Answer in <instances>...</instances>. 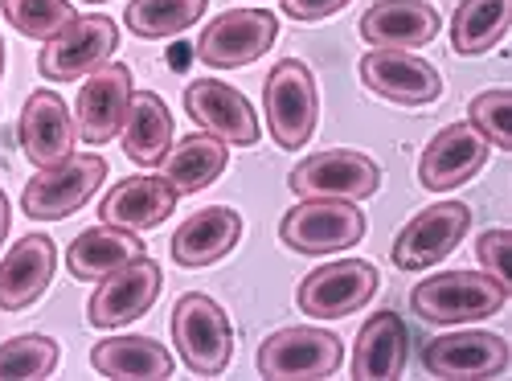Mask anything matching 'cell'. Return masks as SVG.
I'll return each instance as SVG.
<instances>
[{"instance_id":"6da1fadb","label":"cell","mask_w":512,"mask_h":381,"mask_svg":"<svg viewBox=\"0 0 512 381\" xmlns=\"http://www.w3.org/2000/svg\"><path fill=\"white\" fill-rule=\"evenodd\" d=\"M504 300H508V291L488 271H443V275L422 279L410 291L414 316L439 328L488 320L504 308Z\"/></svg>"},{"instance_id":"7a4b0ae2","label":"cell","mask_w":512,"mask_h":381,"mask_svg":"<svg viewBox=\"0 0 512 381\" xmlns=\"http://www.w3.org/2000/svg\"><path fill=\"white\" fill-rule=\"evenodd\" d=\"M263 103L271 136L283 152H300L320 119V95H316V74L300 58H283L267 82H263Z\"/></svg>"},{"instance_id":"3957f363","label":"cell","mask_w":512,"mask_h":381,"mask_svg":"<svg viewBox=\"0 0 512 381\" xmlns=\"http://www.w3.org/2000/svg\"><path fill=\"white\" fill-rule=\"evenodd\" d=\"M173 341L181 361L197 373V377H218L226 373L230 357H234V328L230 316L222 312L218 300H209L201 291H189L173 308Z\"/></svg>"},{"instance_id":"277c9868","label":"cell","mask_w":512,"mask_h":381,"mask_svg":"<svg viewBox=\"0 0 512 381\" xmlns=\"http://www.w3.org/2000/svg\"><path fill=\"white\" fill-rule=\"evenodd\" d=\"M107 181V160L99 156H66L62 164L37 168V177L21 193V209L33 222H62L87 205Z\"/></svg>"},{"instance_id":"5b68a950","label":"cell","mask_w":512,"mask_h":381,"mask_svg":"<svg viewBox=\"0 0 512 381\" xmlns=\"http://www.w3.org/2000/svg\"><path fill=\"white\" fill-rule=\"evenodd\" d=\"M283 246L300 250V254H332V250H349L365 238V214L357 201H340V197H304L295 209H287L279 222Z\"/></svg>"},{"instance_id":"8992f818","label":"cell","mask_w":512,"mask_h":381,"mask_svg":"<svg viewBox=\"0 0 512 381\" xmlns=\"http://www.w3.org/2000/svg\"><path fill=\"white\" fill-rule=\"evenodd\" d=\"M345 361V345L328 328H279L259 345V373L267 381H320Z\"/></svg>"},{"instance_id":"52a82bcc","label":"cell","mask_w":512,"mask_h":381,"mask_svg":"<svg viewBox=\"0 0 512 381\" xmlns=\"http://www.w3.org/2000/svg\"><path fill=\"white\" fill-rule=\"evenodd\" d=\"M119 50V25L103 13L74 17L58 37L46 41V50L37 54V70L50 82H78L82 74H95L99 66L111 62Z\"/></svg>"},{"instance_id":"ba28073f","label":"cell","mask_w":512,"mask_h":381,"mask_svg":"<svg viewBox=\"0 0 512 381\" xmlns=\"http://www.w3.org/2000/svg\"><path fill=\"white\" fill-rule=\"evenodd\" d=\"M467 230H472V209H467L463 201H435L402 226V234L394 238L390 259H394L398 271L435 267L463 242Z\"/></svg>"},{"instance_id":"9c48e42d","label":"cell","mask_w":512,"mask_h":381,"mask_svg":"<svg viewBox=\"0 0 512 381\" xmlns=\"http://www.w3.org/2000/svg\"><path fill=\"white\" fill-rule=\"evenodd\" d=\"M279 37V21L267 9H230L213 17L197 37V58L218 70H238L259 62Z\"/></svg>"},{"instance_id":"30bf717a","label":"cell","mask_w":512,"mask_h":381,"mask_svg":"<svg viewBox=\"0 0 512 381\" xmlns=\"http://www.w3.org/2000/svg\"><path fill=\"white\" fill-rule=\"evenodd\" d=\"M295 197H340V201H361L373 197L381 185V168L365 152L349 148H328L308 160H300L287 177Z\"/></svg>"},{"instance_id":"8fae6325","label":"cell","mask_w":512,"mask_h":381,"mask_svg":"<svg viewBox=\"0 0 512 381\" xmlns=\"http://www.w3.org/2000/svg\"><path fill=\"white\" fill-rule=\"evenodd\" d=\"M512 361V349L504 336L484 332V328H463V332H447L435 336L431 345L422 349V365L431 377L443 381H480V377H500Z\"/></svg>"},{"instance_id":"7c38bea8","label":"cell","mask_w":512,"mask_h":381,"mask_svg":"<svg viewBox=\"0 0 512 381\" xmlns=\"http://www.w3.org/2000/svg\"><path fill=\"white\" fill-rule=\"evenodd\" d=\"M377 267L365 259H349V263H324L316 267L300 291H295V304L300 312H308L312 320H340L357 308H365L377 295Z\"/></svg>"},{"instance_id":"4fadbf2b","label":"cell","mask_w":512,"mask_h":381,"mask_svg":"<svg viewBox=\"0 0 512 381\" xmlns=\"http://www.w3.org/2000/svg\"><path fill=\"white\" fill-rule=\"evenodd\" d=\"M160 267L148 259H132L123 263L119 271H111L107 279H99V291L91 295V308H87V320L95 328H127L136 324L144 312H152L156 295H160Z\"/></svg>"},{"instance_id":"5bb4252c","label":"cell","mask_w":512,"mask_h":381,"mask_svg":"<svg viewBox=\"0 0 512 381\" xmlns=\"http://www.w3.org/2000/svg\"><path fill=\"white\" fill-rule=\"evenodd\" d=\"M185 111L201 132L218 136L222 144H238V148L259 144V115H254V107L242 99V91L230 87V82H218V78L189 82Z\"/></svg>"},{"instance_id":"9a60e30c","label":"cell","mask_w":512,"mask_h":381,"mask_svg":"<svg viewBox=\"0 0 512 381\" xmlns=\"http://www.w3.org/2000/svg\"><path fill=\"white\" fill-rule=\"evenodd\" d=\"M361 82L390 103L422 107L443 95V78L431 62L414 58L410 50H369L361 58Z\"/></svg>"},{"instance_id":"2e32d148","label":"cell","mask_w":512,"mask_h":381,"mask_svg":"<svg viewBox=\"0 0 512 381\" xmlns=\"http://www.w3.org/2000/svg\"><path fill=\"white\" fill-rule=\"evenodd\" d=\"M488 140L476 132L472 123H447L443 132L426 144L418 160V181L431 193H447L472 181L480 168L488 164Z\"/></svg>"},{"instance_id":"e0dca14e","label":"cell","mask_w":512,"mask_h":381,"mask_svg":"<svg viewBox=\"0 0 512 381\" xmlns=\"http://www.w3.org/2000/svg\"><path fill=\"white\" fill-rule=\"evenodd\" d=\"M132 70L127 66H99L78 91L74 127L87 144H111L123 132L127 107H132Z\"/></svg>"},{"instance_id":"ac0fdd59","label":"cell","mask_w":512,"mask_h":381,"mask_svg":"<svg viewBox=\"0 0 512 381\" xmlns=\"http://www.w3.org/2000/svg\"><path fill=\"white\" fill-rule=\"evenodd\" d=\"M74 136H78L74 115L54 91H33L25 99L17 140L37 168H50V164H62L66 156H74Z\"/></svg>"},{"instance_id":"d6986e66","label":"cell","mask_w":512,"mask_h":381,"mask_svg":"<svg viewBox=\"0 0 512 381\" xmlns=\"http://www.w3.org/2000/svg\"><path fill=\"white\" fill-rule=\"evenodd\" d=\"M357 29L373 50H422L439 37V13L426 0H377Z\"/></svg>"},{"instance_id":"ffe728a7","label":"cell","mask_w":512,"mask_h":381,"mask_svg":"<svg viewBox=\"0 0 512 381\" xmlns=\"http://www.w3.org/2000/svg\"><path fill=\"white\" fill-rule=\"evenodd\" d=\"M58 267V246L50 234H25L0 263V308L21 312L37 295H46Z\"/></svg>"},{"instance_id":"44dd1931","label":"cell","mask_w":512,"mask_h":381,"mask_svg":"<svg viewBox=\"0 0 512 381\" xmlns=\"http://www.w3.org/2000/svg\"><path fill=\"white\" fill-rule=\"evenodd\" d=\"M177 197L181 193L156 173L127 177L99 201V218L119 230H152L177 209Z\"/></svg>"},{"instance_id":"7402d4cb","label":"cell","mask_w":512,"mask_h":381,"mask_svg":"<svg viewBox=\"0 0 512 381\" xmlns=\"http://www.w3.org/2000/svg\"><path fill=\"white\" fill-rule=\"evenodd\" d=\"M410 332L398 312H373L353 345V377L357 381H398L406 373Z\"/></svg>"},{"instance_id":"603a6c76","label":"cell","mask_w":512,"mask_h":381,"mask_svg":"<svg viewBox=\"0 0 512 381\" xmlns=\"http://www.w3.org/2000/svg\"><path fill=\"white\" fill-rule=\"evenodd\" d=\"M242 238V214L230 205H209L197 209L193 218L181 222V230L173 234V259L177 267H209L226 259V254L238 246Z\"/></svg>"},{"instance_id":"cb8c5ba5","label":"cell","mask_w":512,"mask_h":381,"mask_svg":"<svg viewBox=\"0 0 512 381\" xmlns=\"http://www.w3.org/2000/svg\"><path fill=\"white\" fill-rule=\"evenodd\" d=\"M144 259V242L136 230H119V226H95V230H82L70 250H66V267L74 279L82 283H99L111 271H119L123 263Z\"/></svg>"},{"instance_id":"d4e9b609","label":"cell","mask_w":512,"mask_h":381,"mask_svg":"<svg viewBox=\"0 0 512 381\" xmlns=\"http://www.w3.org/2000/svg\"><path fill=\"white\" fill-rule=\"evenodd\" d=\"M95 373L111 381H164L173 377V357L152 336H107L91 349Z\"/></svg>"},{"instance_id":"484cf974","label":"cell","mask_w":512,"mask_h":381,"mask_svg":"<svg viewBox=\"0 0 512 381\" xmlns=\"http://www.w3.org/2000/svg\"><path fill=\"white\" fill-rule=\"evenodd\" d=\"M119 136H123V152L136 164H144V168L164 164L168 148H173V115H168L164 99L152 91L132 95V107H127Z\"/></svg>"},{"instance_id":"4316f807","label":"cell","mask_w":512,"mask_h":381,"mask_svg":"<svg viewBox=\"0 0 512 381\" xmlns=\"http://www.w3.org/2000/svg\"><path fill=\"white\" fill-rule=\"evenodd\" d=\"M230 164V152L218 136L209 132H197V136H185L177 148H168L164 156V181L173 185L181 197L189 193H201L205 185H213Z\"/></svg>"},{"instance_id":"83f0119b","label":"cell","mask_w":512,"mask_h":381,"mask_svg":"<svg viewBox=\"0 0 512 381\" xmlns=\"http://www.w3.org/2000/svg\"><path fill=\"white\" fill-rule=\"evenodd\" d=\"M508 25H512V0H459L451 17V46L463 58L488 54L504 41Z\"/></svg>"},{"instance_id":"f1b7e54d","label":"cell","mask_w":512,"mask_h":381,"mask_svg":"<svg viewBox=\"0 0 512 381\" xmlns=\"http://www.w3.org/2000/svg\"><path fill=\"white\" fill-rule=\"evenodd\" d=\"M201 13H205V0H132L123 21L136 37L160 41V37H177L189 25H197Z\"/></svg>"},{"instance_id":"f546056e","label":"cell","mask_w":512,"mask_h":381,"mask_svg":"<svg viewBox=\"0 0 512 381\" xmlns=\"http://www.w3.org/2000/svg\"><path fill=\"white\" fill-rule=\"evenodd\" d=\"M58 341L41 332H25L0 345V381H41L58 369Z\"/></svg>"},{"instance_id":"4dcf8cb0","label":"cell","mask_w":512,"mask_h":381,"mask_svg":"<svg viewBox=\"0 0 512 381\" xmlns=\"http://www.w3.org/2000/svg\"><path fill=\"white\" fill-rule=\"evenodd\" d=\"M0 9H5L9 25L25 37H37V41H50L58 37L78 13L70 0H0Z\"/></svg>"},{"instance_id":"1f68e13d","label":"cell","mask_w":512,"mask_h":381,"mask_svg":"<svg viewBox=\"0 0 512 381\" xmlns=\"http://www.w3.org/2000/svg\"><path fill=\"white\" fill-rule=\"evenodd\" d=\"M508 111H512V91L496 87V91H480L467 107L472 115V127L500 152H512V123H508Z\"/></svg>"},{"instance_id":"d6a6232c","label":"cell","mask_w":512,"mask_h":381,"mask_svg":"<svg viewBox=\"0 0 512 381\" xmlns=\"http://www.w3.org/2000/svg\"><path fill=\"white\" fill-rule=\"evenodd\" d=\"M476 259H480V271H488L504 291H512V234L504 226L480 234Z\"/></svg>"},{"instance_id":"836d02e7","label":"cell","mask_w":512,"mask_h":381,"mask_svg":"<svg viewBox=\"0 0 512 381\" xmlns=\"http://www.w3.org/2000/svg\"><path fill=\"white\" fill-rule=\"evenodd\" d=\"M349 0H283V13L291 21H324L332 13H340Z\"/></svg>"},{"instance_id":"e575fe53","label":"cell","mask_w":512,"mask_h":381,"mask_svg":"<svg viewBox=\"0 0 512 381\" xmlns=\"http://www.w3.org/2000/svg\"><path fill=\"white\" fill-rule=\"evenodd\" d=\"M5 238H9V197L0 189V246H5Z\"/></svg>"},{"instance_id":"d590c367","label":"cell","mask_w":512,"mask_h":381,"mask_svg":"<svg viewBox=\"0 0 512 381\" xmlns=\"http://www.w3.org/2000/svg\"><path fill=\"white\" fill-rule=\"evenodd\" d=\"M0 78H5V37H0Z\"/></svg>"},{"instance_id":"8d00e7d4","label":"cell","mask_w":512,"mask_h":381,"mask_svg":"<svg viewBox=\"0 0 512 381\" xmlns=\"http://www.w3.org/2000/svg\"><path fill=\"white\" fill-rule=\"evenodd\" d=\"M91 5H99V0H91Z\"/></svg>"}]
</instances>
